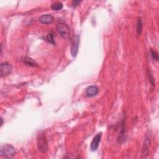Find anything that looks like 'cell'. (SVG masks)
Segmentation results:
<instances>
[{
  "label": "cell",
  "mask_w": 159,
  "mask_h": 159,
  "mask_svg": "<svg viewBox=\"0 0 159 159\" xmlns=\"http://www.w3.org/2000/svg\"><path fill=\"white\" fill-rule=\"evenodd\" d=\"M1 125L2 126V124H3V122H2V120H3V119H2V117L1 118Z\"/></svg>",
  "instance_id": "2e32d148"
},
{
  "label": "cell",
  "mask_w": 159,
  "mask_h": 159,
  "mask_svg": "<svg viewBox=\"0 0 159 159\" xmlns=\"http://www.w3.org/2000/svg\"><path fill=\"white\" fill-rule=\"evenodd\" d=\"M63 7V4L61 2H55L51 5V8L55 11H60Z\"/></svg>",
  "instance_id": "7c38bea8"
},
{
  "label": "cell",
  "mask_w": 159,
  "mask_h": 159,
  "mask_svg": "<svg viewBox=\"0 0 159 159\" xmlns=\"http://www.w3.org/2000/svg\"><path fill=\"white\" fill-rule=\"evenodd\" d=\"M16 153L15 148L10 144H4L1 146L0 155L6 158H11L14 156Z\"/></svg>",
  "instance_id": "6da1fadb"
},
{
  "label": "cell",
  "mask_w": 159,
  "mask_h": 159,
  "mask_svg": "<svg viewBox=\"0 0 159 159\" xmlns=\"http://www.w3.org/2000/svg\"><path fill=\"white\" fill-rule=\"evenodd\" d=\"M46 39L47 40L53 44V45H55V38H54V34L53 32H50V33H48L47 36H46Z\"/></svg>",
  "instance_id": "4fadbf2b"
},
{
  "label": "cell",
  "mask_w": 159,
  "mask_h": 159,
  "mask_svg": "<svg viewBox=\"0 0 159 159\" xmlns=\"http://www.w3.org/2000/svg\"><path fill=\"white\" fill-rule=\"evenodd\" d=\"M12 65L7 63V62H4L1 64L0 67V71H1V76H4L9 75L12 72Z\"/></svg>",
  "instance_id": "5b68a950"
},
{
  "label": "cell",
  "mask_w": 159,
  "mask_h": 159,
  "mask_svg": "<svg viewBox=\"0 0 159 159\" xmlns=\"http://www.w3.org/2000/svg\"><path fill=\"white\" fill-rule=\"evenodd\" d=\"M40 22L43 24H49L53 22V17L50 14H43L39 17Z\"/></svg>",
  "instance_id": "9c48e42d"
},
{
  "label": "cell",
  "mask_w": 159,
  "mask_h": 159,
  "mask_svg": "<svg viewBox=\"0 0 159 159\" xmlns=\"http://www.w3.org/2000/svg\"><path fill=\"white\" fill-rule=\"evenodd\" d=\"M80 2V1H72V5H73V7H75V6H76Z\"/></svg>",
  "instance_id": "9a60e30c"
},
{
  "label": "cell",
  "mask_w": 159,
  "mask_h": 159,
  "mask_svg": "<svg viewBox=\"0 0 159 159\" xmlns=\"http://www.w3.org/2000/svg\"><path fill=\"white\" fill-rule=\"evenodd\" d=\"M150 143V135H147L145 136V138L144 139L143 144V147H142V157L145 158L148 154V151H149V146Z\"/></svg>",
  "instance_id": "8992f818"
},
{
  "label": "cell",
  "mask_w": 159,
  "mask_h": 159,
  "mask_svg": "<svg viewBox=\"0 0 159 159\" xmlns=\"http://www.w3.org/2000/svg\"><path fill=\"white\" fill-rule=\"evenodd\" d=\"M57 32L64 39L69 38L70 35V27L65 23L60 22L57 24L56 26Z\"/></svg>",
  "instance_id": "7a4b0ae2"
},
{
  "label": "cell",
  "mask_w": 159,
  "mask_h": 159,
  "mask_svg": "<svg viewBox=\"0 0 159 159\" xmlns=\"http://www.w3.org/2000/svg\"><path fill=\"white\" fill-rule=\"evenodd\" d=\"M137 34L138 35H139L141 32H142V27H143V24H142V19L140 17H139L138 18V20H137Z\"/></svg>",
  "instance_id": "8fae6325"
},
{
  "label": "cell",
  "mask_w": 159,
  "mask_h": 159,
  "mask_svg": "<svg viewBox=\"0 0 159 159\" xmlns=\"http://www.w3.org/2000/svg\"><path fill=\"white\" fill-rule=\"evenodd\" d=\"M150 53H151V56L152 57V58L153 60H155V61H158V53H157V52H155V50H153L152 49L150 50Z\"/></svg>",
  "instance_id": "5bb4252c"
},
{
  "label": "cell",
  "mask_w": 159,
  "mask_h": 159,
  "mask_svg": "<svg viewBox=\"0 0 159 159\" xmlns=\"http://www.w3.org/2000/svg\"><path fill=\"white\" fill-rule=\"evenodd\" d=\"M99 93V88L95 85H91L86 89V94L88 97H93L96 96Z\"/></svg>",
  "instance_id": "ba28073f"
},
{
  "label": "cell",
  "mask_w": 159,
  "mask_h": 159,
  "mask_svg": "<svg viewBox=\"0 0 159 159\" xmlns=\"http://www.w3.org/2000/svg\"><path fill=\"white\" fill-rule=\"evenodd\" d=\"M80 43V37L75 35L71 40V53L73 57H75L78 52V47Z\"/></svg>",
  "instance_id": "277c9868"
},
{
  "label": "cell",
  "mask_w": 159,
  "mask_h": 159,
  "mask_svg": "<svg viewBox=\"0 0 159 159\" xmlns=\"http://www.w3.org/2000/svg\"><path fill=\"white\" fill-rule=\"evenodd\" d=\"M23 62L29 66L30 67H39V65L31 58L28 57H25L23 60H22Z\"/></svg>",
  "instance_id": "30bf717a"
},
{
  "label": "cell",
  "mask_w": 159,
  "mask_h": 159,
  "mask_svg": "<svg viewBox=\"0 0 159 159\" xmlns=\"http://www.w3.org/2000/svg\"><path fill=\"white\" fill-rule=\"evenodd\" d=\"M37 147L39 150L42 153L47 152L48 150V142L43 134H39L37 138Z\"/></svg>",
  "instance_id": "3957f363"
},
{
  "label": "cell",
  "mask_w": 159,
  "mask_h": 159,
  "mask_svg": "<svg viewBox=\"0 0 159 159\" xmlns=\"http://www.w3.org/2000/svg\"><path fill=\"white\" fill-rule=\"evenodd\" d=\"M101 136H102V133H98L93 138V140L91 141V145H90V148L92 151H96L99 145V143L101 142Z\"/></svg>",
  "instance_id": "52a82bcc"
}]
</instances>
